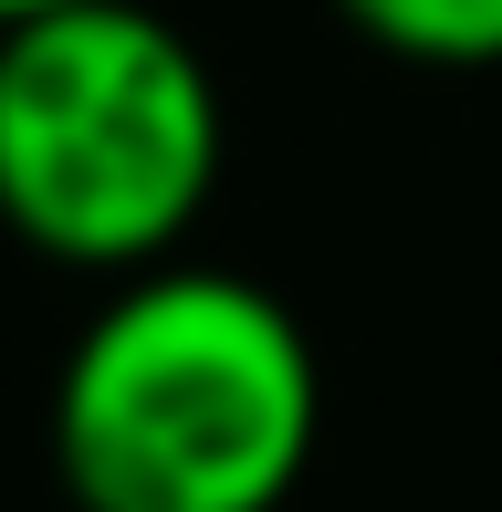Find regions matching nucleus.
Returning a JSON list of instances; mask_svg holds the SVG:
<instances>
[{"label": "nucleus", "instance_id": "4", "mask_svg": "<svg viewBox=\"0 0 502 512\" xmlns=\"http://www.w3.org/2000/svg\"><path fill=\"white\" fill-rule=\"evenodd\" d=\"M42 11H63V0H0V32H11V21H42Z\"/></svg>", "mask_w": 502, "mask_h": 512}, {"label": "nucleus", "instance_id": "2", "mask_svg": "<svg viewBox=\"0 0 502 512\" xmlns=\"http://www.w3.org/2000/svg\"><path fill=\"white\" fill-rule=\"evenodd\" d=\"M220 189V84L147 0L0 32V230L63 272H147Z\"/></svg>", "mask_w": 502, "mask_h": 512}, {"label": "nucleus", "instance_id": "3", "mask_svg": "<svg viewBox=\"0 0 502 512\" xmlns=\"http://www.w3.org/2000/svg\"><path fill=\"white\" fill-rule=\"evenodd\" d=\"M335 11L398 63H440V74L502 63V0H335Z\"/></svg>", "mask_w": 502, "mask_h": 512}, {"label": "nucleus", "instance_id": "1", "mask_svg": "<svg viewBox=\"0 0 502 512\" xmlns=\"http://www.w3.org/2000/svg\"><path fill=\"white\" fill-rule=\"evenodd\" d=\"M314 429V335L251 272H126L53 377V471L74 512H283Z\"/></svg>", "mask_w": 502, "mask_h": 512}]
</instances>
